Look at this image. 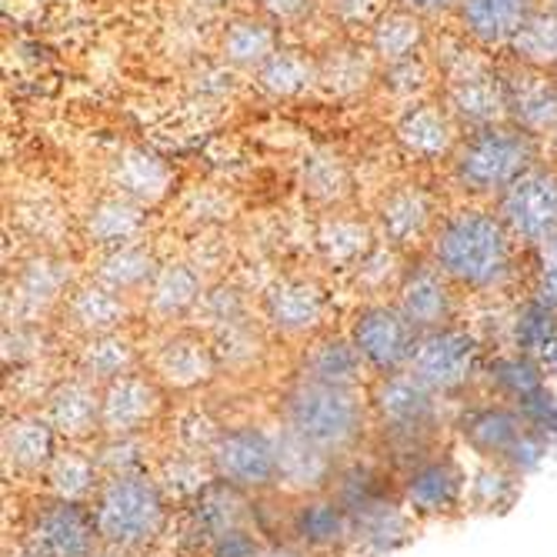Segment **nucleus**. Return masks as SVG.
<instances>
[{"instance_id": "nucleus-1", "label": "nucleus", "mask_w": 557, "mask_h": 557, "mask_svg": "<svg viewBox=\"0 0 557 557\" xmlns=\"http://www.w3.org/2000/svg\"><path fill=\"white\" fill-rule=\"evenodd\" d=\"M371 404V441L368 450L394 474L408 471L428 454L447 444L454 418L447 414V397L431 391L408 368L381 374L368 384Z\"/></svg>"}, {"instance_id": "nucleus-2", "label": "nucleus", "mask_w": 557, "mask_h": 557, "mask_svg": "<svg viewBox=\"0 0 557 557\" xmlns=\"http://www.w3.org/2000/svg\"><path fill=\"white\" fill-rule=\"evenodd\" d=\"M431 261L461 294H500L518 274V240L500 214L465 208L431 234Z\"/></svg>"}, {"instance_id": "nucleus-3", "label": "nucleus", "mask_w": 557, "mask_h": 557, "mask_svg": "<svg viewBox=\"0 0 557 557\" xmlns=\"http://www.w3.org/2000/svg\"><path fill=\"white\" fill-rule=\"evenodd\" d=\"M271 418L341 461L364 450L371 441L368 387H341L290 374L274 391Z\"/></svg>"}, {"instance_id": "nucleus-4", "label": "nucleus", "mask_w": 557, "mask_h": 557, "mask_svg": "<svg viewBox=\"0 0 557 557\" xmlns=\"http://www.w3.org/2000/svg\"><path fill=\"white\" fill-rule=\"evenodd\" d=\"M90 515L104 547L134 557L164 550L174 524V504L154 474H111L90 497Z\"/></svg>"}, {"instance_id": "nucleus-5", "label": "nucleus", "mask_w": 557, "mask_h": 557, "mask_svg": "<svg viewBox=\"0 0 557 557\" xmlns=\"http://www.w3.org/2000/svg\"><path fill=\"white\" fill-rule=\"evenodd\" d=\"M454 434H458L468 450H474L484 465L508 468L528 478L547 458L550 441L524 418L518 404L508 400H471L454 418Z\"/></svg>"}, {"instance_id": "nucleus-6", "label": "nucleus", "mask_w": 557, "mask_h": 557, "mask_svg": "<svg viewBox=\"0 0 557 557\" xmlns=\"http://www.w3.org/2000/svg\"><path fill=\"white\" fill-rule=\"evenodd\" d=\"M537 164V144L511 121L468 131L450 154V171L468 194L500 197L521 174Z\"/></svg>"}, {"instance_id": "nucleus-7", "label": "nucleus", "mask_w": 557, "mask_h": 557, "mask_svg": "<svg viewBox=\"0 0 557 557\" xmlns=\"http://www.w3.org/2000/svg\"><path fill=\"white\" fill-rule=\"evenodd\" d=\"M100 537L87 504L44 494L37 487L21 494L11 550L21 557H94Z\"/></svg>"}, {"instance_id": "nucleus-8", "label": "nucleus", "mask_w": 557, "mask_h": 557, "mask_svg": "<svg viewBox=\"0 0 557 557\" xmlns=\"http://www.w3.org/2000/svg\"><path fill=\"white\" fill-rule=\"evenodd\" d=\"M211 471L218 481L244 494L277 491L281 458H277V434L271 414L268 421L258 418L227 421L211 447Z\"/></svg>"}, {"instance_id": "nucleus-9", "label": "nucleus", "mask_w": 557, "mask_h": 557, "mask_svg": "<svg viewBox=\"0 0 557 557\" xmlns=\"http://www.w3.org/2000/svg\"><path fill=\"white\" fill-rule=\"evenodd\" d=\"M144 368L174 397H197L221 381L218 350L208 331L194 324L168 327L150 350H144Z\"/></svg>"}, {"instance_id": "nucleus-10", "label": "nucleus", "mask_w": 557, "mask_h": 557, "mask_svg": "<svg viewBox=\"0 0 557 557\" xmlns=\"http://www.w3.org/2000/svg\"><path fill=\"white\" fill-rule=\"evenodd\" d=\"M468 471L450 444L397 474L400 504L414 521H447L468 511Z\"/></svg>"}, {"instance_id": "nucleus-11", "label": "nucleus", "mask_w": 557, "mask_h": 557, "mask_svg": "<svg viewBox=\"0 0 557 557\" xmlns=\"http://www.w3.org/2000/svg\"><path fill=\"white\" fill-rule=\"evenodd\" d=\"M408 371L418 374L441 397L465 400L481 374V341L461 324L428 331L418 337Z\"/></svg>"}, {"instance_id": "nucleus-12", "label": "nucleus", "mask_w": 557, "mask_h": 557, "mask_svg": "<svg viewBox=\"0 0 557 557\" xmlns=\"http://www.w3.org/2000/svg\"><path fill=\"white\" fill-rule=\"evenodd\" d=\"M347 337L364 358L371 377H381L411 364L421 331L404 318L394 300H364L347 324Z\"/></svg>"}, {"instance_id": "nucleus-13", "label": "nucleus", "mask_w": 557, "mask_h": 557, "mask_svg": "<svg viewBox=\"0 0 557 557\" xmlns=\"http://www.w3.org/2000/svg\"><path fill=\"white\" fill-rule=\"evenodd\" d=\"M171 414V394L147 368L100 387V437L158 434Z\"/></svg>"}, {"instance_id": "nucleus-14", "label": "nucleus", "mask_w": 557, "mask_h": 557, "mask_svg": "<svg viewBox=\"0 0 557 557\" xmlns=\"http://www.w3.org/2000/svg\"><path fill=\"white\" fill-rule=\"evenodd\" d=\"M74 284L71 261L61 255L40 250L24 258L4 287V321H58Z\"/></svg>"}, {"instance_id": "nucleus-15", "label": "nucleus", "mask_w": 557, "mask_h": 557, "mask_svg": "<svg viewBox=\"0 0 557 557\" xmlns=\"http://www.w3.org/2000/svg\"><path fill=\"white\" fill-rule=\"evenodd\" d=\"M497 214L521 247H541L557 231V171L534 164L497 197Z\"/></svg>"}, {"instance_id": "nucleus-16", "label": "nucleus", "mask_w": 557, "mask_h": 557, "mask_svg": "<svg viewBox=\"0 0 557 557\" xmlns=\"http://www.w3.org/2000/svg\"><path fill=\"white\" fill-rule=\"evenodd\" d=\"M61 437L50 428L40 408L4 411V431H0V465H4L8 484L37 487L50 458L58 454Z\"/></svg>"}, {"instance_id": "nucleus-17", "label": "nucleus", "mask_w": 557, "mask_h": 557, "mask_svg": "<svg viewBox=\"0 0 557 557\" xmlns=\"http://www.w3.org/2000/svg\"><path fill=\"white\" fill-rule=\"evenodd\" d=\"M327 311L331 300L324 287L311 277H281L261 294V321L271 334L308 341L321 331H327Z\"/></svg>"}, {"instance_id": "nucleus-18", "label": "nucleus", "mask_w": 557, "mask_h": 557, "mask_svg": "<svg viewBox=\"0 0 557 557\" xmlns=\"http://www.w3.org/2000/svg\"><path fill=\"white\" fill-rule=\"evenodd\" d=\"M284 541L304 547L311 557H347L350 515L331 491L290 494Z\"/></svg>"}, {"instance_id": "nucleus-19", "label": "nucleus", "mask_w": 557, "mask_h": 557, "mask_svg": "<svg viewBox=\"0 0 557 557\" xmlns=\"http://www.w3.org/2000/svg\"><path fill=\"white\" fill-rule=\"evenodd\" d=\"M458 294L461 290L444 277V271L434 261H418L404 271L394 290V304L421 334H428L458 324V311H461Z\"/></svg>"}, {"instance_id": "nucleus-20", "label": "nucleus", "mask_w": 557, "mask_h": 557, "mask_svg": "<svg viewBox=\"0 0 557 557\" xmlns=\"http://www.w3.org/2000/svg\"><path fill=\"white\" fill-rule=\"evenodd\" d=\"M137 311V304L127 300L124 294L97 284L94 277H84L71 287L64 308L58 314V327L61 334L74 337V341H87L97 334H114V331H127L131 318Z\"/></svg>"}, {"instance_id": "nucleus-21", "label": "nucleus", "mask_w": 557, "mask_h": 557, "mask_svg": "<svg viewBox=\"0 0 557 557\" xmlns=\"http://www.w3.org/2000/svg\"><path fill=\"white\" fill-rule=\"evenodd\" d=\"M444 108L468 131L508 121V90H504V77L491 71L487 64H468V67L450 71Z\"/></svg>"}, {"instance_id": "nucleus-22", "label": "nucleus", "mask_w": 557, "mask_h": 557, "mask_svg": "<svg viewBox=\"0 0 557 557\" xmlns=\"http://www.w3.org/2000/svg\"><path fill=\"white\" fill-rule=\"evenodd\" d=\"M40 411L61 441L94 444L100 437V384L67 368V374L44 397Z\"/></svg>"}, {"instance_id": "nucleus-23", "label": "nucleus", "mask_w": 557, "mask_h": 557, "mask_svg": "<svg viewBox=\"0 0 557 557\" xmlns=\"http://www.w3.org/2000/svg\"><path fill=\"white\" fill-rule=\"evenodd\" d=\"M208 284L200 271L187 261H168L158 268L154 281L137 300V311L158 327H181L194 318L200 297H205Z\"/></svg>"}, {"instance_id": "nucleus-24", "label": "nucleus", "mask_w": 557, "mask_h": 557, "mask_svg": "<svg viewBox=\"0 0 557 557\" xmlns=\"http://www.w3.org/2000/svg\"><path fill=\"white\" fill-rule=\"evenodd\" d=\"M500 77L508 90V121L531 137H557V81L528 64H515Z\"/></svg>"}, {"instance_id": "nucleus-25", "label": "nucleus", "mask_w": 557, "mask_h": 557, "mask_svg": "<svg viewBox=\"0 0 557 557\" xmlns=\"http://www.w3.org/2000/svg\"><path fill=\"white\" fill-rule=\"evenodd\" d=\"M414 515L404 508L400 497H384L350 511L347 557H391L414 537Z\"/></svg>"}, {"instance_id": "nucleus-26", "label": "nucleus", "mask_w": 557, "mask_h": 557, "mask_svg": "<svg viewBox=\"0 0 557 557\" xmlns=\"http://www.w3.org/2000/svg\"><path fill=\"white\" fill-rule=\"evenodd\" d=\"M294 374L324 384H341V387H368L374 381L358 347L350 344V337L334 331H321L300 344Z\"/></svg>"}, {"instance_id": "nucleus-27", "label": "nucleus", "mask_w": 557, "mask_h": 557, "mask_svg": "<svg viewBox=\"0 0 557 557\" xmlns=\"http://www.w3.org/2000/svg\"><path fill=\"white\" fill-rule=\"evenodd\" d=\"M374 227L377 237L394 244L397 250H408L414 240L434 234V200L424 187L418 184H400L394 190H387L377 200L374 211Z\"/></svg>"}, {"instance_id": "nucleus-28", "label": "nucleus", "mask_w": 557, "mask_h": 557, "mask_svg": "<svg viewBox=\"0 0 557 557\" xmlns=\"http://www.w3.org/2000/svg\"><path fill=\"white\" fill-rule=\"evenodd\" d=\"M274 434H277V458H281L277 491H284V494H318V491H327L341 458H334V454L314 447L311 441L297 437L294 431L281 428L277 421H274Z\"/></svg>"}, {"instance_id": "nucleus-29", "label": "nucleus", "mask_w": 557, "mask_h": 557, "mask_svg": "<svg viewBox=\"0 0 557 557\" xmlns=\"http://www.w3.org/2000/svg\"><path fill=\"white\" fill-rule=\"evenodd\" d=\"M458 127L461 124L450 117L447 108L434 104V100H424V104H414L400 114L394 134H397V144L408 150L411 158L441 161L458 150V144H461Z\"/></svg>"}, {"instance_id": "nucleus-30", "label": "nucleus", "mask_w": 557, "mask_h": 557, "mask_svg": "<svg viewBox=\"0 0 557 557\" xmlns=\"http://www.w3.org/2000/svg\"><path fill=\"white\" fill-rule=\"evenodd\" d=\"M67 368L104 387V384L144 368V350L127 331L97 334V337H87V341H74Z\"/></svg>"}, {"instance_id": "nucleus-31", "label": "nucleus", "mask_w": 557, "mask_h": 557, "mask_svg": "<svg viewBox=\"0 0 557 557\" xmlns=\"http://www.w3.org/2000/svg\"><path fill=\"white\" fill-rule=\"evenodd\" d=\"M281 50L277 24L264 14H240L224 24L218 37V61L231 71H250L258 74Z\"/></svg>"}, {"instance_id": "nucleus-32", "label": "nucleus", "mask_w": 557, "mask_h": 557, "mask_svg": "<svg viewBox=\"0 0 557 557\" xmlns=\"http://www.w3.org/2000/svg\"><path fill=\"white\" fill-rule=\"evenodd\" d=\"M534 11L537 0H461L454 14H458V24L471 40L484 47H500L518 37Z\"/></svg>"}, {"instance_id": "nucleus-33", "label": "nucleus", "mask_w": 557, "mask_h": 557, "mask_svg": "<svg viewBox=\"0 0 557 557\" xmlns=\"http://www.w3.org/2000/svg\"><path fill=\"white\" fill-rule=\"evenodd\" d=\"M158 268H161V261H158L154 250H150L144 240H134V244L100 250L87 277H94L97 284H104V287H111V290H117L137 304L140 294L147 290V284L154 281Z\"/></svg>"}, {"instance_id": "nucleus-34", "label": "nucleus", "mask_w": 557, "mask_h": 557, "mask_svg": "<svg viewBox=\"0 0 557 557\" xmlns=\"http://www.w3.org/2000/svg\"><path fill=\"white\" fill-rule=\"evenodd\" d=\"M100 481H104V471L97 468L94 447L90 444H67V441H61L58 454L50 458L47 471L37 481V491L64 497V500L90 504V497L97 494Z\"/></svg>"}, {"instance_id": "nucleus-35", "label": "nucleus", "mask_w": 557, "mask_h": 557, "mask_svg": "<svg viewBox=\"0 0 557 557\" xmlns=\"http://www.w3.org/2000/svg\"><path fill=\"white\" fill-rule=\"evenodd\" d=\"M377 227L374 221L364 218H354V214H327L318 224L314 244H318V255L327 268L334 271H354L371 250L377 247Z\"/></svg>"}, {"instance_id": "nucleus-36", "label": "nucleus", "mask_w": 557, "mask_h": 557, "mask_svg": "<svg viewBox=\"0 0 557 557\" xmlns=\"http://www.w3.org/2000/svg\"><path fill=\"white\" fill-rule=\"evenodd\" d=\"M144 227H147L144 205H137V200H131L124 194H108V197L94 200L84 214V237L97 250L134 244V240H140Z\"/></svg>"}, {"instance_id": "nucleus-37", "label": "nucleus", "mask_w": 557, "mask_h": 557, "mask_svg": "<svg viewBox=\"0 0 557 557\" xmlns=\"http://www.w3.org/2000/svg\"><path fill=\"white\" fill-rule=\"evenodd\" d=\"M268 324L261 321V314H247L221 331L211 334L214 350H218V364H221V377H244V374H255L264 358H268Z\"/></svg>"}, {"instance_id": "nucleus-38", "label": "nucleus", "mask_w": 557, "mask_h": 557, "mask_svg": "<svg viewBox=\"0 0 557 557\" xmlns=\"http://www.w3.org/2000/svg\"><path fill=\"white\" fill-rule=\"evenodd\" d=\"M424 44V17L404 8H387L374 24H371V37H368V50L374 54V61L387 71L397 64L414 61L418 47Z\"/></svg>"}, {"instance_id": "nucleus-39", "label": "nucleus", "mask_w": 557, "mask_h": 557, "mask_svg": "<svg viewBox=\"0 0 557 557\" xmlns=\"http://www.w3.org/2000/svg\"><path fill=\"white\" fill-rule=\"evenodd\" d=\"M377 61L371 50L358 44H334L318 58V87H324L334 97H350L371 87L377 74Z\"/></svg>"}, {"instance_id": "nucleus-40", "label": "nucleus", "mask_w": 557, "mask_h": 557, "mask_svg": "<svg viewBox=\"0 0 557 557\" xmlns=\"http://www.w3.org/2000/svg\"><path fill=\"white\" fill-rule=\"evenodd\" d=\"M111 184L117 194L137 200V205H158L171 187V171L164 161H158L147 150H121L111 161Z\"/></svg>"}, {"instance_id": "nucleus-41", "label": "nucleus", "mask_w": 557, "mask_h": 557, "mask_svg": "<svg viewBox=\"0 0 557 557\" xmlns=\"http://www.w3.org/2000/svg\"><path fill=\"white\" fill-rule=\"evenodd\" d=\"M0 344H4L0 347L4 371L30 368L58 358L61 327L54 321H4V341Z\"/></svg>"}, {"instance_id": "nucleus-42", "label": "nucleus", "mask_w": 557, "mask_h": 557, "mask_svg": "<svg viewBox=\"0 0 557 557\" xmlns=\"http://www.w3.org/2000/svg\"><path fill=\"white\" fill-rule=\"evenodd\" d=\"M97 468L111 474H150L161 454V431L140 434V437H97L94 444Z\"/></svg>"}, {"instance_id": "nucleus-43", "label": "nucleus", "mask_w": 557, "mask_h": 557, "mask_svg": "<svg viewBox=\"0 0 557 557\" xmlns=\"http://www.w3.org/2000/svg\"><path fill=\"white\" fill-rule=\"evenodd\" d=\"M255 77H258V87L271 97H297L304 90L318 87V58L294 47H281Z\"/></svg>"}, {"instance_id": "nucleus-44", "label": "nucleus", "mask_w": 557, "mask_h": 557, "mask_svg": "<svg viewBox=\"0 0 557 557\" xmlns=\"http://www.w3.org/2000/svg\"><path fill=\"white\" fill-rule=\"evenodd\" d=\"M508 47L518 64L557 71V8H537Z\"/></svg>"}, {"instance_id": "nucleus-45", "label": "nucleus", "mask_w": 557, "mask_h": 557, "mask_svg": "<svg viewBox=\"0 0 557 557\" xmlns=\"http://www.w3.org/2000/svg\"><path fill=\"white\" fill-rule=\"evenodd\" d=\"M521 474L497 468V465H481V471L468 481V511L481 515H500L508 511L521 494Z\"/></svg>"}, {"instance_id": "nucleus-46", "label": "nucleus", "mask_w": 557, "mask_h": 557, "mask_svg": "<svg viewBox=\"0 0 557 557\" xmlns=\"http://www.w3.org/2000/svg\"><path fill=\"white\" fill-rule=\"evenodd\" d=\"M404 271H408V264H404V250H397L387 240H377V247L371 250V255L350 271V281L361 290V297L381 300L384 290H397Z\"/></svg>"}, {"instance_id": "nucleus-47", "label": "nucleus", "mask_w": 557, "mask_h": 557, "mask_svg": "<svg viewBox=\"0 0 557 557\" xmlns=\"http://www.w3.org/2000/svg\"><path fill=\"white\" fill-rule=\"evenodd\" d=\"M247 314H255V311H250V304H247V294L231 281H218V284H208V290H205V297H200L190 324L214 334V331H221V327H227V324H234V321H240Z\"/></svg>"}, {"instance_id": "nucleus-48", "label": "nucleus", "mask_w": 557, "mask_h": 557, "mask_svg": "<svg viewBox=\"0 0 557 557\" xmlns=\"http://www.w3.org/2000/svg\"><path fill=\"white\" fill-rule=\"evenodd\" d=\"M304 190L321 205H341L350 194V174L341 158L334 154H314L304 168Z\"/></svg>"}, {"instance_id": "nucleus-49", "label": "nucleus", "mask_w": 557, "mask_h": 557, "mask_svg": "<svg viewBox=\"0 0 557 557\" xmlns=\"http://www.w3.org/2000/svg\"><path fill=\"white\" fill-rule=\"evenodd\" d=\"M268 544L271 541L255 524H237V528L221 531L211 541V547H208L205 557H264Z\"/></svg>"}, {"instance_id": "nucleus-50", "label": "nucleus", "mask_w": 557, "mask_h": 557, "mask_svg": "<svg viewBox=\"0 0 557 557\" xmlns=\"http://www.w3.org/2000/svg\"><path fill=\"white\" fill-rule=\"evenodd\" d=\"M321 0H258V14L271 17L277 27H294L314 17Z\"/></svg>"}, {"instance_id": "nucleus-51", "label": "nucleus", "mask_w": 557, "mask_h": 557, "mask_svg": "<svg viewBox=\"0 0 557 557\" xmlns=\"http://www.w3.org/2000/svg\"><path fill=\"white\" fill-rule=\"evenodd\" d=\"M331 17H337L341 24H374L384 11H387V0H324Z\"/></svg>"}, {"instance_id": "nucleus-52", "label": "nucleus", "mask_w": 557, "mask_h": 557, "mask_svg": "<svg viewBox=\"0 0 557 557\" xmlns=\"http://www.w3.org/2000/svg\"><path fill=\"white\" fill-rule=\"evenodd\" d=\"M461 0H394V8L404 11H414L421 17H434V14H447V11H458Z\"/></svg>"}, {"instance_id": "nucleus-53", "label": "nucleus", "mask_w": 557, "mask_h": 557, "mask_svg": "<svg viewBox=\"0 0 557 557\" xmlns=\"http://www.w3.org/2000/svg\"><path fill=\"white\" fill-rule=\"evenodd\" d=\"M537 261H541V271H557V231L537 247Z\"/></svg>"}, {"instance_id": "nucleus-54", "label": "nucleus", "mask_w": 557, "mask_h": 557, "mask_svg": "<svg viewBox=\"0 0 557 557\" xmlns=\"http://www.w3.org/2000/svg\"><path fill=\"white\" fill-rule=\"evenodd\" d=\"M264 557H311V554L304 547H297V544H290V541H271Z\"/></svg>"}, {"instance_id": "nucleus-55", "label": "nucleus", "mask_w": 557, "mask_h": 557, "mask_svg": "<svg viewBox=\"0 0 557 557\" xmlns=\"http://www.w3.org/2000/svg\"><path fill=\"white\" fill-rule=\"evenodd\" d=\"M94 557H134V554H124V550H117V547H104V544H100V547L94 550Z\"/></svg>"}, {"instance_id": "nucleus-56", "label": "nucleus", "mask_w": 557, "mask_h": 557, "mask_svg": "<svg viewBox=\"0 0 557 557\" xmlns=\"http://www.w3.org/2000/svg\"><path fill=\"white\" fill-rule=\"evenodd\" d=\"M200 4H208V8H227V4H234V0H200Z\"/></svg>"}, {"instance_id": "nucleus-57", "label": "nucleus", "mask_w": 557, "mask_h": 557, "mask_svg": "<svg viewBox=\"0 0 557 557\" xmlns=\"http://www.w3.org/2000/svg\"><path fill=\"white\" fill-rule=\"evenodd\" d=\"M150 557H181V554H174V550H168V547H164V550H158V554H150Z\"/></svg>"}, {"instance_id": "nucleus-58", "label": "nucleus", "mask_w": 557, "mask_h": 557, "mask_svg": "<svg viewBox=\"0 0 557 557\" xmlns=\"http://www.w3.org/2000/svg\"><path fill=\"white\" fill-rule=\"evenodd\" d=\"M8 557H21V554H17V550H11V547H8Z\"/></svg>"}, {"instance_id": "nucleus-59", "label": "nucleus", "mask_w": 557, "mask_h": 557, "mask_svg": "<svg viewBox=\"0 0 557 557\" xmlns=\"http://www.w3.org/2000/svg\"><path fill=\"white\" fill-rule=\"evenodd\" d=\"M550 8H557V0H554V4H550Z\"/></svg>"}]
</instances>
